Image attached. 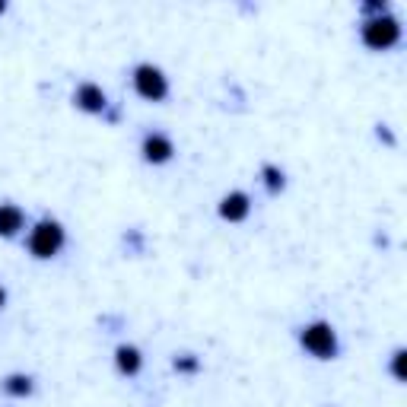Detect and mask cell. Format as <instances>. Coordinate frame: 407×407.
I'll use <instances>...</instances> for the list:
<instances>
[{
    "mask_svg": "<svg viewBox=\"0 0 407 407\" xmlns=\"http://www.w3.org/2000/svg\"><path fill=\"white\" fill-rule=\"evenodd\" d=\"M299 340H303V347L312 353V357L318 359H331L334 353H338V334H334V328L328 322H312L303 328V334H299Z\"/></svg>",
    "mask_w": 407,
    "mask_h": 407,
    "instance_id": "6da1fadb",
    "label": "cell"
},
{
    "mask_svg": "<svg viewBox=\"0 0 407 407\" xmlns=\"http://www.w3.org/2000/svg\"><path fill=\"white\" fill-rule=\"evenodd\" d=\"M398 39H401V26H398V20L388 13L375 16V20H369L363 26V42L373 51H388L392 45H398Z\"/></svg>",
    "mask_w": 407,
    "mask_h": 407,
    "instance_id": "7a4b0ae2",
    "label": "cell"
},
{
    "mask_svg": "<svg viewBox=\"0 0 407 407\" xmlns=\"http://www.w3.org/2000/svg\"><path fill=\"white\" fill-rule=\"evenodd\" d=\"M64 245V229L57 220H42L29 235V251L35 258H55Z\"/></svg>",
    "mask_w": 407,
    "mask_h": 407,
    "instance_id": "3957f363",
    "label": "cell"
},
{
    "mask_svg": "<svg viewBox=\"0 0 407 407\" xmlns=\"http://www.w3.org/2000/svg\"><path fill=\"white\" fill-rule=\"evenodd\" d=\"M134 90H137V96L146 99V102H163V99L169 96L166 74L159 67H153V64H140V67L134 70Z\"/></svg>",
    "mask_w": 407,
    "mask_h": 407,
    "instance_id": "277c9868",
    "label": "cell"
},
{
    "mask_svg": "<svg viewBox=\"0 0 407 407\" xmlns=\"http://www.w3.org/2000/svg\"><path fill=\"white\" fill-rule=\"evenodd\" d=\"M249 210H251V200L245 191H229L226 198L220 200V216L229 223H242L249 216Z\"/></svg>",
    "mask_w": 407,
    "mask_h": 407,
    "instance_id": "5b68a950",
    "label": "cell"
},
{
    "mask_svg": "<svg viewBox=\"0 0 407 407\" xmlns=\"http://www.w3.org/2000/svg\"><path fill=\"white\" fill-rule=\"evenodd\" d=\"M172 153H175L172 140L163 137V134H146V137H144V159H146V163H156V166H159V163H169Z\"/></svg>",
    "mask_w": 407,
    "mask_h": 407,
    "instance_id": "8992f818",
    "label": "cell"
},
{
    "mask_svg": "<svg viewBox=\"0 0 407 407\" xmlns=\"http://www.w3.org/2000/svg\"><path fill=\"white\" fill-rule=\"evenodd\" d=\"M74 105H76V109L92 111V115H96V111L105 109V92L99 90L96 83H83L80 90L74 92Z\"/></svg>",
    "mask_w": 407,
    "mask_h": 407,
    "instance_id": "52a82bcc",
    "label": "cell"
},
{
    "mask_svg": "<svg viewBox=\"0 0 407 407\" xmlns=\"http://www.w3.org/2000/svg\"><path fill=\"white\" fill-rule=\"evenodd\" d=\"M22 229V210L13 207V204H0V235L10 239Z\"/></svg>",
    "mask_w": 407,
    "mask_h": 407,
    "instance_id": "ba28073f",
    "label": "cell"
},
{
    "mask_svg": "<svg viewBox=\"0 0 407 407\" xmlns=\"http://www.w3.org/2000/svg\"><path fill=\"white\" fill-rule=\"evenodd\" d=\"M115 359H118V369H121L125 375H137L140 373V363H144L137 347H118Z\"/></svg>",
    "mask_w": 407,
    "mask_h": 407,
    "instance_id": "9c48e42d",
    "label": "cell"
},
{
    "mask_svg": "<svg viewBox=\"0 0 407 407\" xmlns=\"http://www.w3.org/2000/svg\"><path fill=\"white\" fill-rule=\"evenodd\" d=\"M4 392L7 394H13V398H26L29 392H32V379H29V375H7V379H4Z\"/></svg>",
    "mask_w": 407,
    "mask_h": 407,
    "instance_id": "30bf717a",
    "label": "cell"
},
{
    "mask_svg": "<svg viewBox=\"0 0 407 407\" xmlns=\"http://www.w3.org/2000/svg\"><path fill=\"white\" fill-rule=\"evenodd\" d=\"M264 181H268L270 191H280V188H283V172L277 166H264Z\"/></svg>",
    "mask_w": 407,
    "mask_h": 407,
    "instance_id": "8fae6325",
    "label": "cell"
},
{
    "mask_svg": "<svg viewBox=\"0 0 407 407\" xmlns=\"http://www.w3.org/2000/svg\"><path fill=\"white\" fill-rule=\"evenodd\" d=\"M175 369H179V373H194V369H198V359H194L191 353H185L181 359H175Z\"/></svg>",
    "mask_w": 407,
    "mask_h": 407,
    "instance_id": "7c38bea8",
    "label": "cell"
},
{
    "mask_svg": "<svg viewBox=\"0 0 407 407\" xmlns=\"http://www.w3.org/2000/svg\"><path fill=\"white\" fill-rule=\"evenodd\" d=\"M4 303H7V293L0 290V309H4Z\"/></svg>",
    "mask_w": 407,
    "mask_h": 407,
    "instance_id": "4fadbf2b",
    "label": "cell"
}]
</instances>
